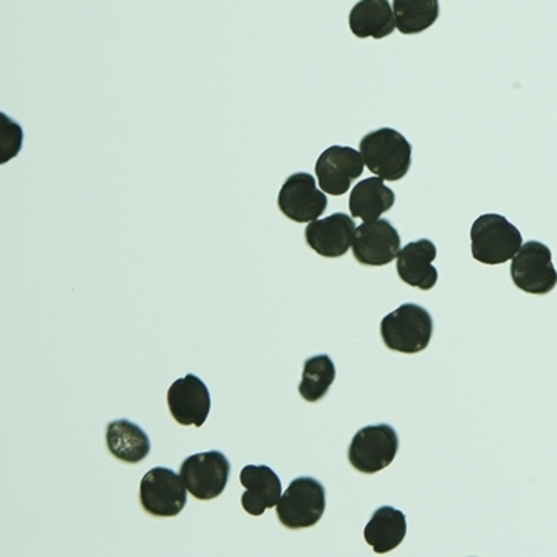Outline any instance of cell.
<instances>
[{
  "label": "cell",
  "instance_id": "cell-2",
  "mask_svg": "<svg viewBox=\"0 0 557 557\" xmlns=\"http://www.w3.org/2000/svg\"><path fill=\"white\" fill-rule=\"evenodd\" d=\"M471 243L472 257L479 263L503 264L521 250L522 235L503 214L485 213L472 225Z\"/></svg>",
  "mask_w": 557,
  "mask_h": 557
},
{
  "label": "cell",
  "instance_id": "cell-19",
  "mask_svg": "<svg viewBox=\"0 0 557 557\" xmlns=\"http://www.w3.org/2000/svg\"><path fill=\"white\" fill-rule=\"evenodd\" d=\"M395 205V193L385 186L382 177H369L363 180L350 193L351 216L360 218L363 221L379 220L382 214L387 213Z\"/></svg>",
  "mask_w": 557,
  "mask_h": 557
},
{
  "label": "cell",
  "instance_id": "cell-20",
  "mask_svg": "<svg viewBox=\"0 0 557 557\" xmlns=\"http://www.w3.org/2000/svg\"><path fill=\"white\" fill-rule=\"evenodd\" d=\"M395 24L404 36H417L431 29L441 15L438 0H394Z\"/></svg>",
  "mask_w": 557,
  "mask_h": 557
},
{
  "label": "cell",
  "instance_id": "cell-13",
  "mask_svg": "<svg viewBox=\"0 0 557 557\" xmlns=\"http://www.w3.org/2000/svg\"><path fill=\"white\" fill-rule=\"evenodd\" d=\"M355 226L354 216L345 213H333L323 220L308 223L305 230V239L308 247L323 258H341L347 255L354 245Z\"/></svg>",
  "mask_w": 557,
  "mask_h": 557
},
{
  "label": "cell",
  "instance_id": "cell-11",
  "mask_svg": "<svg viewBox=\"0 0 557 557\" xmlns=\"http://www.w3.org/2000/svg\"><path fill=\"white\" fill-rule=\"evenodd\" d=\"M400 235L388 220L363 221L355 232V260L366 267H385L392 263L400 253Z\"/></svg>",
  "mask_w": 557,
  "mask_h": 557
},
{
  "label": "cell",
  "instance_id": "cell-21",
  "mask_svg": "<svg viewBox=\"0 0 557 557\" xmlns=\"http://www.w3.org/2000/svg\"><path fill=\"white\" fill-rule=\"evenodd\" d=\"M335 379H337V369L329 355H313L305 362L298 392L307 403H319L329 394Z\"/></svg>",
  "mask_w": 557,
  "mask_h": 557
},
{
  "label": "cell",
  "instance_id": "cell-16",
  "mask_svg": "<svg viewBox=\"0 0 557 557\" xmlns=\"http://www.w3.org/2000/svg\"><path fill=\"white\" fill-rule=\"evenodd\" d=\"M351 34L359 39H385L397 29L388 0H359L348 15Z\"/></svg>",
  "mask_w": 557,
  "mask_h": 557
},
{
  "label": "cell",
  "instance_id": "cell-9",
  "mask_svg": "<svg viewBox=\"0 0 557 557\" xmlns=\"http://www.w3.org/2000/svg\"><path fill=\"white\" fill-rule=\"evenodd\" d=\"M363 168L362 152L348 146H330L317 161V180L326 195L342 196L362 176Z\"/></svg>",
  "mask_w": 557,
  "mask_h": 557
},
{
  "label": "cell",
  "instance_id": "cell-1",
  "mask_svg": "<svg viewBox=\"0 0 557 557\" xmlns=\"http://www.w3.org/2000/svg\"><path fill=\"white\" fill-rule=\"evenodd\" d=\"M366 166L385 182H400L412 166V145L392 127L372 131L360 141Z\"/></svg>",
  "mask_w": 557,
  "mask_h": 557
},
{
  "label": "cell",
  "instance_id": "cell-17",
  "mask_svg": "<svg viewBox=\"0 0 557 557\" xmlns=\"http://www.w3.org/2000/svg\"><path fill=\"white\" fill-rule=\"evenodd\" d=\"M109 453L127 463H138L151 453V441L138 423L127 419L109 422L106 431Z\"/></svg>",
  "mask_w": 557,
  "mask_h": 557
},
{
  "label": "cell",
  "instance_id": "cell-14",
  "mask_svg": "<svg viewBox=\"0 0 557 557\" xmlns=\"http://www.w3.org/2000/svg\"><path fill=\"white\" fill-rule=\"evenodd\" d=\"M239 481L245 487L242 506L248 515H264V510L275 507L282 497V482L269 466L243 467Z\"/></svg>",
  "mask_w": 557,
  "mask_h": 557
},
{
  "label": "cell",
  "instance_id": "cell-3",
  "mask_svg": "<svg viewBox=\"0 0 557 557\" xmlns=\"http://www.w3.org/2000/svg\"><path fill=\"white\" fill-rule=\"evenodd\" d=\"M434 320L428 308L404 304L395 308L381 323V335L391 350L400 354H419L431 344Z\"/></svg>",
  "mask_w": 557,
  "mask_h": 557
},
{
  "label": "cell",
  "instance_id": "cell-15",
  "mask_svg": "<svg viewBox=\"0 0 557 557\" xmlns=\"http://www.w3.org/2000/svg\"><path fill=\"white\" fill-rule=\"evenodd\" d=\"M437 258V248L431 239L422 238L409 243L397 257V273L407 285L420 289H432L437 283V269L432 267Z\"/></svg>",
  "mask_w": 557,
  "mask_h": 557
},
{
  "label": "cell",
  "instance_id": "cell-18",
  "mask_svg": "<svg viewBox=\"0 0 557 557\" xmlns=\"http://www.w3.org/2000/svg\"><path fill=\"white\" fill-rule=\"evenodd\" d=\"M407 518L403 510L395 507L384 506L373 512L367 524L366 536L367 544L375 550L376 554L391 553L395 547L400 546L406 540Z\"/></svg>",
  "mask_w": 557,
  "mask_h": 557
},
{
  "label": "cell",
  "instance_id": "cell-22",
  "mask_svg": "<svg viewBox=\"0 0 557 557\" xmlns=\"http://www.w3.org/2000/svg\"><path fill=\"white\" fill-rule=\"evenodd\" d=\"M22 148V129L11 117L0 114V163H8Z\"/></svg>",
  "mask_w": 557,
  "mask_h": 557
},
{
  "label": "cell",
  "instance_id": "cell-12",
  "mask_svg": "<svg viewBox=\"0 0 557 557\" xmlns=\"http://www.w3.org/2000/svg\"><path fill=\"white\" fill-rule=\"evenodd\" d=\"M168 407L180 425L201 428L210 416V391L199 376L188 373L171 385L168 391Z\"/></svg>",
  "mask_w": 557,
  "mask_h": 557
},
{
  "label": "cell",
  "instance_id": "cell-7",
  "mask_svg": "<svg viewBox=\"0 0 557 557\" xmlns=\"http://www.w3.org/2000/svg\"><path fill=\"white\" fill-rule=\"evenodd\" d=\"M230 472L232 463L228 457L218 450H210L183 460L180 475L195 499L211 500L225 493Z\"/></svg>",
  "mask_w": 557,
  "mask_h": 557
},
{
  "label": "cell",
  "instance_id": "cell-5",
  "mask_svg": "<svg viewBox=\"0 0 557 557\" xmlns=\"http://www.w3.org/2000/svg\"><path fill=\"white\" fill-rule=\"evenodd\" d=\"M510 263V276L519 289L529 295H547L556 288L557 272L550 248L544 243H522Z\"/></svg>",
  "mask_w": 557,
  "mask_h": 557
},
{
  "label": "cell",
  "instance_id": "cell-4",
  "mask_svg": "<svg viewBox=\"0 0 557 557\" xmlns=\"http://www.w3.org/2000/svg\"><path fill=\"white\" fill-rule=\"evenodd\" d=\"M325 487L319 479L308 475L295 479L276 504L280 522L288 529L315 525L325 515Z\"/></svg>",
  "mask_w": 557,
  "mask_h": 557
},
{
  "label": "cell",
  "instance_id": "cell-8",
  "mask_svg": "<svg viewBox=\"0 0 557 557\" xmlns=\"http://www.w3.org/2000/svg\"><path fill=\"white\" fill-rule=\"evenodd\" d=\"M186 488L182 475L168 467H154L143 478L139 499L143 509L156 518H174L186 506Z\"/></svg>",
  "mask_w": 557,
  "mask_h": 557
},
{
  "label": "cell",
  "instance_id": "cell-6",
  "mask_svg": "<svg viewBox=\"0 0 557 557\" xmlns=\"http://www.w3.org/2000/svg\"><path fill=\"white\" fill-rule=\"evenodd\" d=\"M398 453V435L387 423L367 425L351 438L348 460L355 471L376 474L394 462Z\"/></svg>",
  "mask_w": 557,
  "mask_h": 557
},
{
  "label": "cell",
  "instance_id": "cell-10",
  "mask_svg": "<svg viewBox=\"0 0 557 557\" xmlns=\"http://www.w3.org/2000/svg\"><path fill=\"white\" fill-rule=\"evenodd\" d=\"M326 193L320 191L315 177L308 173H295L283 183L278 207L295 223H311L325 213Z\"/></svg>",
  "mask_w": 557,
  "mask_h": 557
}]
</instances>
